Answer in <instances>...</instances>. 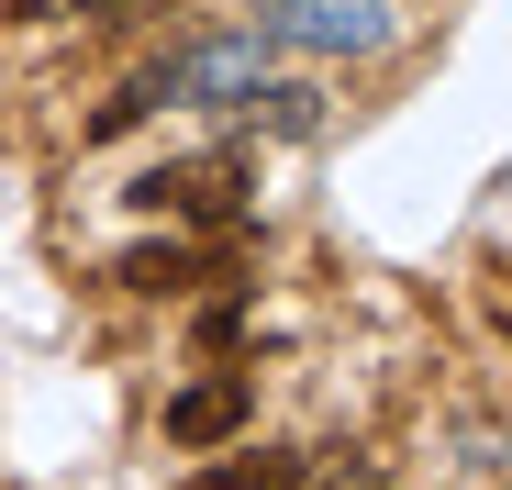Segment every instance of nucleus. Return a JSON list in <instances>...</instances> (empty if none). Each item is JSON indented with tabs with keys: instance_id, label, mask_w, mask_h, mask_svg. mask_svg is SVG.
Instances as JSON below:
<instances>
[{
	"instance_id": "nucleus-1",
	"label": "nucleus",
	"mask_w": 512,
	"mask_h": 490,
	"mask_svg": "<svg viewBox=\"0 0 512 490\" xmlns=\"http://www.w3.org/2000/svg\"><path fill=\"white\" fill-rule=\"evenodd\" d=\"M256 424V379L245 368H212L190 390H167V446H234Z\"/></svg>"
},
{
	"instance_id": "nucleus-2",
	"label": "nucleus",
	"mask_w": 512,
	"mask_h": 490,
	"mask_svg": "<svg viewBox=\"0 0 512 490\" xmlns=\"http://www.w3.org/2000/svg\"><path fill=\"white\" fill-rule=\"evenodd\" d=\"M201 268H212L201 245H123V268H112V279H123V290H190Z\"/></svg>"
},
{
	"instance_id": "nucleus-3",
	"label": "nucleus",
	"mask_w": 512,
	"mask_h": 490,
	"mask_svg": "<svg viewBox=\"0 0 512 490\" xmlns=\"http://www.w3.org/2000/svg\"><path fill=\"white\" fill-rule=\"evenodd\" d=\"M212 490H312V468L301 457H234V468H212Z\"/></svg>"
}]
</instances>
